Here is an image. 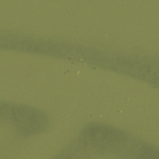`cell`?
<instances>
[{"label":"cell","instance_id":"1","mask_svg":"<svg viewBox=\"0 0 159 159\" xmlns=\"http://www.w3.org/2000/svg\"><path fill=\"white\" fill-rule=\"evenodd\" d=\"M9 116L16 125L26 134H35L43 130L47 119L39 110L24 106H16L10 109Z\"/></svg>","mask_w":159,"mask_h":159},{"label":"cell","instance_id":"2","mask_svg":"<svg viewBox=\"0 0 159 159\" xmlns=\"http://www.w3.org/2000/svg\"><path fill=\"white\" fill-rule=\"evenodd\" d=\"M84 142L93 147L107 148L120 143L124 135L120 131L104 125H92L84 130Z\"/></svg>","mask_w":159,"mask_h":159}]
</instances>
